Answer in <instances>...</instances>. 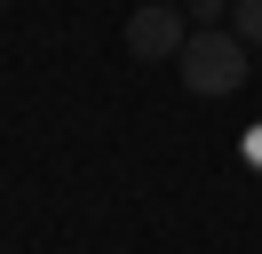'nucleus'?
I'll use <instances>...</instances> for the list:
<instances>
[{"mask_svg":"<svg viewBox=\"0 0 262 254\" xmlns=\"http://www.w3.org/2000/svg\"><path fill=\"white\" fill-rule=\"evenodd\" d=\"M230 32L246 48H262V0H230Z\"/></svg>","mask_w":262,"mask_h":254,"instance_id":"7ed1b4c3","label":"nucleus"},{"mask_svg":"<svg viewBox=\"0 0 262 254\" xmlns=\"http://www.w3.org/2000/svg\"><path fill=\"white\" fill-rule=\"evenodd\" d=\"M183 16L191 24H230V0H183Z\"/></svg>","mask_w":262,"mask_h":254,"instance_id":"20e7f679","label":"nucleus"},{"mask_svg":"<svg viewBox=\"0 0 262 254\" xmlns=\"http://www.w3.org/2000/svg\"><path fill=\"white\" fill-rule=\"evenodd\" d=\"M175 64H183V88L191 95H238L246 88V40L230 24H191Z\"/></svg>","mask_w":262,"mask_h":254,"instance_id":"f257e3e1","label":"nucleus"},{"mask_svg":"<svg viewBox=\"0 0 262 254\" xmlns=\"http://www.w3.org/2000/svg\"><path fill=\"white\" fill-rule=\"evenodd\" d=\"M183 40H191L183 0H143V8L127 16V56H143V64H175Z\"/></svg>","mask_w":262,"mask_h":254,"instance_id":"f03ea898","label":"nucleus"}]
</instances>
